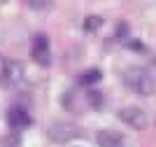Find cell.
Instances as JSON below:
<instances>
[{"label":"cell","mask_w":156,"mask_h":147,"mask_svg":"<svg viewBox=\"0 0 156 147\" xmlns=\"http://www.w3.org/2000/svg\"><path fill=\"white\" fill-rule=\"evenodd\" d=\"M124 82L128 84L130 89L140 94V96H149L154 91V77L149 75V70L144 68H128L124 72Z\"/></svg>","instance_id":"6da1fadb"},{"label":"cell","mask_w":156,"mask_h":147,"mask_svg":"<svg viewBox=\"0 0 156 147\" xmlns=\"http://www.w3.org/2000/svg\"><path fill=\"white\" fill-rule=\"evenodd\" d=\"M30 56L35 63L40 65H49L51 63V47H49V38L44 33H37L33 38V49H30Z\"/></svg>","instance_id":"3957f363"},{"label":"cell","mask_w":156,"mask_h":147,"mask_svg":"<svg viewBox=\"0 0 156 147\" xmlns=\"http://www.w3.org/2000/svg\"><path fill=\"white\" fill-rule=\"evenodd\" d=\"M23 77V65L7 56H0V86H14Z\"/></svg>","instance_id":"7a4b0ae2"},{"label":"cell","mask_w":156,"mask_h":147,"mask_svg":"<svg viewBox=\"0 0 156 147\" xmlns=\"http://www.w3.org/2000/svg\"><path fill=\"white\" fill-rule=\"evenodd\" d=\"M98 79H100V72H98V70H91V72H86L79 82H82V84H93V82H98Z\"/></svg>","instance_id":"52a82bcc"},{"label":"cell","mask_w":156,"mask_h":147,"mask_svg":"<svg viewBox=\"0 0 156 147\" xmlns=\"http://www.w3.org/2000/svg\"><path fill=\"white\" fill-rule=\"evenodd\" d=\"M100 24H103V21L98 19V17H96V19H93V17H89V19L84 21V28L91 33V31H96V28H100Z\"/></svg>","instance_id":"ba28073f"},{"label":"cell","mask_w":156,"mask_h":147,"mask_svg":"<svg viewBox=\"0 0 156 147\" xmlns=\"http://www.w3.org/2000/svg\"><path fill=\"white\" fill-rule=\"evenodd\" d=\"M96 140L100 147H126V138L119 131H112V128H107V131H98Z\"/></svg>","instance_id":"5b68a950"},{"label":"cell","mask_w":156,"mask_h":147,"mask_svg":"<svg viewBox=\"0 0 156 147\" xmlns=\"http://www.w3.org/2000/svg\"><path fill=\"white\" fill-rule=\"evenodd\" d=\"M7 124L12 128H26V126H30V115L26 112V108L14 105V108H9V112H7Z\"/></svg>","instance_id":"8992f818"},{"label":"cell","mask_w":156,"mask_h":147,"mask_svg":"<svg viewBox=\"0 0 156 147\" xmlns=\"http://www.w3.org/2000/svg\"><path fill=\"white\" fill-rule=\"evenodd\" d=\"M119 117H121V122H126L128 126L137 128V131L147 126V115H144L140 108H124L119 112Z\"/></svg>","instance_id":"277c9868"}]
</instances>
